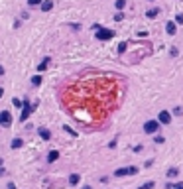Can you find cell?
I'll return each mask as SVG.
<instances>
[{
	"label": "cell",
	"instance_id": "83f0119b",
	"mask_svg": "<svg viewBox=\"0 0 183 189\" xmlns=\"http://www.w3.org/2000/svg\"><path fill=\"white\" fill-rule=\"evenodd\" d=\"M114 20H116V22H120V20H124V14H122V12H118V14L114 16Z\"/></svg>",
	"mask_w": 183,
	"mask_h": 189
},
{
	"label": "cell",
	"instance_id": "f1b7e54d",
	"mask_svg": "<svg viewBox=\"0 0 183 189\" xmlns=\"http://www.w3.org/2000/svg\"><path fill=\"white\" fill-rule=\"evenodd\" d=\"M142 150H144V146H142V144H138V146H134V152H136V154H138V152H142Z\"/></svg>",
	"mask_w": 183,
	"mask_h": 189
},
{
	"label": "cell",
	"instance_id": "ffe728a7",
	"mask_svg": "<svg viewBox=\"0 0 183 189\" xmlns=\"http://www.w3.org/2000/svg\"><path fill=\"white\" fill-rule=\"evenodd\" d=\"M142 187H144V189H154V187H155V181H146Z\"/></svg>",
	"mask_w": 183,
	"mask_h": 189
},
{
	"label": "cell",
	"instance_id": "3957f363",
	"mask_svg": "<svg viewBox=\"0 0 183 189\" xmlns=\"http://www.w3.org/2000/svg\"><path fill=\"white\" fill-rule=\"evenodd\" d=\"M0 126H4V128L12 126V114H10V110H2V112H0Z\"/></svg>",
	"mask_w": 183,
	"mask_h": 189
},
{
	"label": "cell",
	"instance_id": "603a6c76",
	"mask_svg": "<svg viewBox=\"0 0 183 189\" xmlns=\"http://www.w3.org/2000/svg\"><path fill=\"white\" fill-rule=\"evenodd\" d=\"M126 47H128V44H126V41H122V44L118 45V53H124V51H126Z\"/></svg>",
	"mask_w": 183,
	"mask_h": 189
},
{
	"label": "cell",
	"instance_id": "5b68a950",
	"mask_svg": "<svg viewBox=\"0 0 183 189\" xmlns=\"http://www.w3.org/2000/svg\"><path fill=\"white\" fill-rule=\"evenodd\" d=\"M158 122L160 124H164V126H168V124H171V114L168 110H160V114H158Z\"/></svg>",
	"mask_w": 183,
	"mask_h": 189
},
{
	"label": "cell",
	"instance_id": "1f68e13d",
	"mask_svg": "<svg viewBox=\"0 0 183 189\" xmlns=\"http://www.w3.org/2000/svg\"><path fill=\"white\" fill-rule=\"evenodd\" d=\"M2 75H4V67L0 65V77H2Z\"/></svg>",
	"mask_w": 183,
	"mask_h": 189
},
{
	"label": "cell",
	"instance_id": "d4e9b609",
	"mask_svg": "<svg viewBox=\"0 0 183 189\" xmlns=\"http://www.w3.org/2000/svg\"><path fill=\"white\" fill-rule=\"evenodd\" d=\"M173 114H175V116H183V109H181V106H175V109H173Z\"/></svg>",
	"mask_w": 183,
	"mask_h": 189
},
{
	"label": "cell",
	"instance_id": "9a60e30c",
	"mask_svg": "<svg viewBox=\"0 0 183 189\" xmlns=\"http://www.w3.org/2000/svg\"><path fill=\"white\" fill-rule=\"evenodd\" d=\"M165 189H183V181H179V183H168Z\"/></svg>",
	"mask_w": 183,
	"mask_h": 189
},
{
	"label": "cell",
	"instance_id": "8fae6325",
	"mask_svg": "<svg viewBox=\"0 0 183 189\" xmlns=\"http://www.w3.org/2000/svg\"><path fill=\"white\" fill-rule=\"evenodd\" d=\"M40 8H41V12H49V10L53 8V2H51V0H44Z\"/></svg>",
	"mask_w": 183,
	"mask_h": 189
},
{
	"label": "cell",
	"instance_id": "4316f807",
	"mask_svg": "<svg viewBox=\"0 0 183 189\" xmlns=\"http://www.w3.org/2000/svg\"><path fill=\"white\" fill-rule=\"evenodd\" d=\"M173 22H175V24H183V14H177V16H175V20H173Z\"/></svg>",
	"mask_w": 183,
	"mask_h": 189
},
{
	"label": "cell",
	"instance_id": "52a82bcc",
	"mask_svg": "<svg viewBox=\"0 0 183 189\" xmlns=\"http://www.w3.org/2000/svg\"><path fill=\"white\" fill-rule=\"evenodd\" d=\"M37 134H40L41 140H45V142H47V140H51V132L47 130V128H44V126H41L40 130H37Z\"/></svg>",
	"mask_w": 183,
	"mask_h": 189
},
{
	"label": "cell",
	"instance_id": "484cf974",
	"mask_svg": "<svg viewBox=\"0 0 183 189\" xmlns=\"http://www.w3.org/2000/svg\"><path fill=\"white\" fill-rule=\"evenodd\" d=\"M154 142H155V144H164V142H165V138H164V136H160V134H158V136L154 138Z\"/></svg>",
	"mask_w": 183,
	"mask_h": 189
},
{
	"label": "cell",
	"instance_id": "7c38bea8",
	"mask_svg": "<svg viewBox=\"0 0 183 189\" xmlns=\"http://www.w3.org/2000/svg\"><path fill=\"white\" fill-rule=\"evenodd\" d=\"M22 146H24V140L22 138H14L12 142H10V148H14V150L16 148H22Z\"/></svg>",
	"mask_w": 183,
	"mask_h": 189
},
{
	"label": "cell",
	"instance_id": "e575fe53",
	"mask_svg": "<svg viewBox=\"0 0 183 189\" xmlns=\"http://www.w3.org/2000/svg\"><path fill=\"white\" fill-rule=\"evenodd\" d=\"M0 167H2V158H0Z\"/></svg>",
	"mask_w": 183,
	"mask_h": 189
},
{
	"label": "cell",
	"instance_id": "7a4b0ae2",
	"mask_svg": "<svg viewBox=\"0 0 183 189\" xmlns=\"http://www.w3.org/2000/svg\"><path fill=\"white\" fill-rule=\"evenodd\" d=\"M32 112H34V105H32V102H30L28 99H26V101H24V106H22V114H20V120L26 122Z\"/></svg>",
	"mask_w": 183,
	"mask_h": 189
},
{
	"label": "cell",
	"instance_id": "2e32d148",
	"mask_svg": "<svg viewBox=\"0 0 183 189\" xmlns=\"http://www.w3.org/2000/svg\"><path fill=\"white\" fill-rule=\"evenodd\" d=\"M158 14H160V8H152V10H148V12H146L148 18H155Z\"/></svg>",
	"mask_w": 183,
	"mask_h": 189
},
{
	"label": "cell",
	"instance_id": "cb8c5ba5",
	"mask_svg": "<svg viewBox=\"0 0 183 189\" xmlns=\"http://www.w3.org/2000/svg\"><path fill=\"white\" fill-rule=\"evenodd\" d=\"M41 2H44V0H28L30 6H41Z\"/></svg>",
	"mask_w": 183,
	"mask_h": 189
},
{
	"label": "cell",
	"instance_id": "8992f818",
	"mask_svg": "<svg viewBox=\"0 0 183 189\" xmlns=\"http://www.w3.org/2000/svg\"><path fill=\"white\" fill-rule=\"evenodd\" d=\"M165 32H168L169 36H175L177 34V24L175 22H168L165 24Z\"/></svg>",
	"mask_w": 183,
	"mask_h": 189
},
{
	"label": "cell",
	"instance_id": "d6986e66",
	"mask_svg": "<svg viewBox=\"0 0 183 189\" xmlns=\"http://www.w3.org/2000/svg\"><path fill=\"white\" fill-rule=\"evenodd\" d=\"M63 130H65L67 134H71V136H73V138H75V136H77V132H75V130H73V128H71V126H63Z\"/></svg>",
	"mask_w": 183,
	"mask_h": 189
},
{
	"label": "cell",
	"instance_id": "30bf717a",
	"mask_svg": "<svg viewBox=\"0 0 183 189\" xmlns=\"http://www.w3.org/2000/svg\"><path fill=\"white\" fill-rule=\"evenodd\" d=\"M57 160H59V152H57V150H51V152L47 154V161L53 164V161H57Z\"/></svg>",
	"mask_w": 183,
	"mask_h": 189
},
{
	"label": "cell",
	"instance_id": "f546056e",
	"mask_svg": "<svg viewBox=\"0 0 183 189\" xmlns=\"http://www.w3.org/2000/svg\"><path fill=\"white\" fill-rule=\"evenodd\" d=\"M6 189H16V183H14V181H8V185H6Z\"/></svg>",
	"mask_w": 183,
	"mask_h": 189
},
{
	"label": "cell",
	"instance_id": "8d00e7d4",
	"mask_svg": "<svg viewBox=\"0 0 183 189\" xmlns=\"http://www.w3.org/2000/svg\"><path fill=\"white\" fill-rule=\"evenodd\" d=\"M150 2H154V0H150Z\"/></svg>",
	"mask_w": 183,
	"mask_h": 189
},
{
	"label": "cell",
	"instance_id": "44dd1931",
	"mask_svg": "<svg viewBox=\"0 0 183 189\" xmlns=\"http://www.w3.org/2000/svg\"><path fill=\"white\" fill-rule=\"evenodd\" d=\"M12 105L16 106V109H22V106H24V102L20 101V99H14V101H12Z\"/></svg>",
	"mask_w": 183,
	"mask_h": 189
},
{
	"label": "cell",
	"instance_id": "7402d4cb",
	"mask_svg": "<svg viewBox=\"0 0 183 189\" xmlns=\"http://www.w3.org/2000/svg\"><path fill=\"white\" fill-rule=\"evenodd\" d=\"M128 171H130V175H136L138 174V165H128Z\"/></svg>",
	"mask_w": 183,
	"mask_h": 189
},
{
	"label": "cell",
	"instance_id": "4dcf8cb0",
	"mask_svg": "<svg viewBox=\"0 0 183 189\" xmlns=\"http://www.w3.org/2000/svg\"><path fill=\"white\" fill-rule=\"evenodd\" d=\"M6 175V170H4V167H0V177H4Z\"/></svg>",
	"mask_w": 183,
	"mask_h": 189
},
{
	"label": "cell",
	"instance_id": "4fadbf2b",
	"mask_svg": "<svg viewBox=\"0 0 183 189\" xmlns=\"http://www.w3.org/2000/svg\"><path fill=\"white\" fill-rule=\"evenodd\" d=\"M165 175H168L169 179H175V177L179 175V170H177V167H169V170H168V174H165Z\"/></svg>",
	"mask_w": 183,
	"mask_h": 189
},
{
	"label": "cell",
	"instance_id": "ac0fdd59",
	"mask_svg": "<svg viewBox=\"0 0 183 189\" xmlns=\"http://www.w3.org/2000/svg\"><path fill=\"white\" fill-rule=\"evenodd\" d=\"M114 6H116V10H118V12H120V10L126 6V0H116V2H114Z\"/></svg>",
	"mask_w": 183,
	"mask_h": 189
},
{
	"label": "cell",
	"instance_id": "836d02e7",
	"mask_svg": "<svg viewBox=\"0 0 183 189\" xmlns=\"http://www.w3.org/2000/svg\"><path fill=\"white\" fill-rule=\"evenodd\" d=\"M83 189H91V185H85V187H83Z\"/></svg>",
	"mask_w": 183,
	"mask_h": 189
},
{
	"label": "cell",
	"instance_id": "ba28073f",
	"mask_svg": "<svg viewBox=\"0 0 183 189\" xmlns=\"http://www.w3.org/2000/svg\"><path fill=\"white\" fill-rule=\"evenodd\" d=\"M124 175H130L128 167H118V170H114V177H124Z\"/></svg>",
	"mask_w": 183,
	"mask_h": 189
},
{
	"label": "cell",
	"instance_id": "5bb4252c",
	"mask_svg": "<svg viewBox=\"0 0 183 189\" xmlns=\"http://www.w3.org/2000/svg\"><path fill=\"white\" fill-rule=\"evenodd\" d=\"M47 65H49V57H45L44 61H41L40 65H37V71H45V69H47Z\"/></svg>",
	"mask_w": 183,
	"mask_h": 189
},
{
	"label": "cell",
	"instance_id": "d6a6232c",
	"mask_svg": "<svg viewBox=\"0 0 183 189\" xmlns=\"http://www.w3.org/2000/svg\"><path fill=\"white\" fill-rule=\"evenodd\" d=\"M2 95H4V91H2V87H0V99H2Z\"/></svg>",
	"mask_w": 183,
	"mask_h": 189
},
{
	"label": "cell",
	"instance_id": "e0dca14e",
	"mask_svg": "<svg viewBox=\"0 0 183 189\" xmlns=\"http://www.w3.org/2000/svg\"><path fill=\"white\" fill-rule=\"evenodd\" d=\"M32 85H34V87H40V85H41V77H40V75H34V77H32Z\"/></svg>",
	"mask_w": 183,
	"mask_h": 189
},
{
	"label": "cell",
	"instance_id": "6da1fadb",
	"mask_svg": "<svg viewBox=\"0 0 183 189\" xmlns=\"http://www.w3.org/2000/svg\"><path fill=\"white\" fill-rule=\"evenodd\" d=\"M114 34H116V32H112V30L103 28V26H100L99 32H96V40H100V41H109V40H112V37H114Z\"/></svg>",
	"mask_w": 183,
	"mask_h": 189
},
{
	"label": "cell",
	"instance_id": "277c9868",
	"mask_svg": "<svg viewBox=\"0 0 183 189\" xmlns=\"http://www.w3.org/2000/svg\"><path fill=\"white\" fill-rule=\"evenodd\" d=\"M160 130V122L158 120H148L146 124H144V132L146 134H154Z\"/></svg>",
	"mask_w": 183,
	"mask_h": 189
},
{
	"label": "cell",
	"instance_id": "9c48e42d",
	"mask_svg": "<svg viewBox=\"0 0 183 189\" xmlns=\"http://www.w3.org/2000/svg\"><path fill=\"white\" fill-rule=\"evenodd\" d=\"M79 181H81V175L79 174H71V175H69V185H79Z\"/></svg>",
	"mask_w": 183,
	"mask_h": 189
},
{
	"label": "cell",
	"instance_id": "d590c367",
	"mask_svg": "<svg viewBox=\"0 0 183 189\" xmlns=\"http://www.w3.org/2000/svg\"><path fill=\"white\" fill-rule=\"evenodd\" d=\"M138 189H144V187H138Z\"/></svg>",
	"mask_w": 183,
	"mask_h": 189
}]
</instances>
